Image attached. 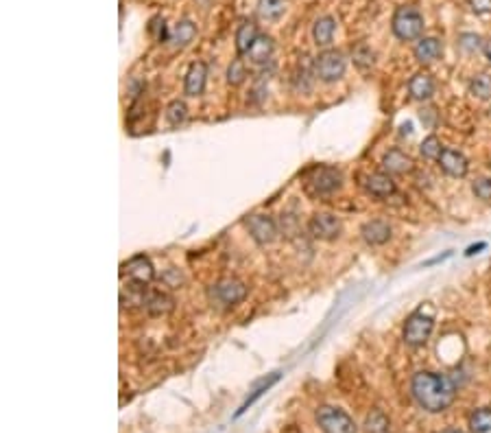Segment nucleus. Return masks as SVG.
Segmentation results:
<instances>
[{"label": "nucleus", "mask_w": 491, "mask_h": 433, "mask_svg": "<svg viewBox=\"0 0 491 433\" xmlns=\"http://www.w3.org/2000/svg\"><path fill=\"white\" fill-rule=\"evenodd\" d=\"M413 399L422 409L430 413L446 411L454 399H457V387L448 376L436 372H417L411 381Z\"/></svg>", "instance_id": "obj_1"}, {"label": "nucleus", "mask_w": 491, "mask_h": 433, "mask_svg": "<svg viewBox=\"0 0 491 433\" xmlns=\"http://www.w3.org/2000/svg\"><path fill=\"white\" fill-rule=\"evenodd\" d=\"M343 186V173L334 167H313L304 175V188L311 197H327Z\"/></svg>", "instance_id": "obj_2"}, {"label": "nucleus", "mask_w": 491, "mask_h": 433, "mask_svg": "<svg viewBox=\"0 0 491 433\" xmlns=\"http://www.w3.org/2000/svg\"><path fill=\"white\" fill-rule=\"evenodd\" d=\"M393 35L402 42H413V40H422L424 33V15L411 5L397 7L391 20Z\"/></svg>", "instance_id": "obj_3"}, {"label": "nucleus", "mask_w": 491, "mask_h": 433, "mask_svg": "<svg viewBox=\"0 0 491 433\" xmlns=\"http://www.w3.org/2000/svg\"><path fill=\"white\" fill-rule=\"evenodd\" d=\"M317 425L323 433H356V422L339 407L323 405L317 409Z\"/></svg>", "instance_id": "obj_4"}, {"label": "nucleus", "mask_w": 491, "mask_h": 433, "mask_svg": "<svg viewBox=\"0 0 491 433\" xmlns=\"http://www.w3.org/2000/svg\"><path fill=\"white\" fill-rule=\"evenodd\" d=\"M345 68H348V62H345V55L341 50H332L327 48L323 53H319V57L315 60V72L317 77L325 83L339 81L345 75Z\"/></svg>", "instance_id": "obj_5"}, {"label": "nucleus", "mask_w": 491, "mask_h": 433, "mask_svg": "<svg viewBox=\"0 0 491 433\" xmlns=\"http://www.w3.org/2000/svg\"><path fill=\"white\" fill-rule=\"evenodd\" d=\"M208 296L216 306H234V304H239V302L245 300L247 287L241 280L225 278V280H218L216 284H212Z\"/></svg>", "instance_id": "obj_6"}, {"label": "nucleus", "mask_w": 491, "mask_h": 433, "mask_svg": "<svg viewBox=\"0 0 491 433\" xmlns=\"http://www.w3.org/2000/svg\"><path fill=\"white\" fill-rule=\"evenodd\" d=\"M432 329H434L432 315H426L424 311H417L404 324V341L408 346H424L432 335Z\"/></svg>", "instance_id": "obj_7"}, {"label": "nucleus", "mask_w": 491, "mask_h": 433, "mask_svg": "<svg viewBox=\"0 0 491 433\" xmlns=\"http://www.w3.org/2000/svg\"><path fill=\"white\" fill-rule=\"evenodd\" d=\"M341 230H343L341 219L330 212H317L313 214V219L308 221V232H311V237L317 241H334L341 234Z\"/></svg>", "instance_id": "obj_8"}, {"label": "nucleus", "mask_w": 491, "mask_h": 433, "mask_svg": "<svg viewBox=\"0 0 491 433\" xmlns=\"http://www.w3.org/2000/svg\"><path fill=\"white\" fill-rule=\"evenodd\" d=\"M122 278L127 276L136 287H147L153 278H155V269H153V263L147 259V256H131L127 263H122Z\"/></svg>", "instance_id": "obj_9"}, {"label": "nucleus", "mask_w": 491, "mask_h": 433, "mask_svg": "<svg viewBox=\"0 0 491 433\" xmlns=\"http://www.w3.org/2000/svg\"><path fill=\"white\" fill-rule=\"evenodd\" d=\"M245 226H247L249 234L253 237V241L260 243V245L273 243L278 239V224L266 214H251L249 219L245 221Z\"/></svg>", "instance_id": "obj_10"}, {"label": "nucleus", "mask_w": 491, "mask_h": 433, "mask_svg": "<svg viewBox=\"0 0 491 433\" xmlns=\"http://www.w3.org/2000/svg\"><path fill=\"white\" fill-rule=\"evenodd\" d=\"M206 81H208V66L204 62H192L184 79V92L188 97H201L206 90Z\"/></svg>", "instance_id": "obj_11"}, {"label": "nucleus", "mask_w": 491, "mask_h": 433, "mask_svg": "<svg viewBox=\"0 0 491 433\" xmlns=\"http://www.w3.org/2000/svg\"><path fill=\"white\" fill-rule=\"evenodd\" d=\"M334 33H336V20L332 15H321L313 25V40L319 48L330 46L334 42Z\"/></svg>", "instance_id": "obj_12"}, {"label": "nucleus", "mask_w": 491, "mask_h": 433, "mask_svg": "<svg viewBox=\"0 0 491 433\" xmlns=\"http://www.w3.org/2000/svg\"><path fill=\"white\" fill-rule=\"evenodd\" d=\"M439 167L450 177H463L467 173V158L454 149H443L439 156Z\"/></svg>", "instance_id": "obj_13"}, {"label": "nucleus", "mask_w": 491, "mask_h": 433, "mask_svg": "<svg viewBox=\"0 0 491 433\" xmlns=\"http://www.w3.org/2000/svg\"><path fill=\"white\" fill-rule=\"evenodd\" d=\"M362 186H365V191L373 197H389L395 193V182L391 179L389 173H371L365 177Z\"/></svg>", "instance_id": "obj_14"}, {"label": "nucleus", "mask_w": 491, "mask_h": 433, "mask_svg": "<svg viewBox=\"0 0 491 433\" xmlns=\"http://www.w3.org/2000/svg\"><path fill=\"white\" fill-rule=\"evenodd\" d=\"M382 167L389 175H404L413 171V160L399 149H391L389 153H385L382 158Z\"/></svg>", "instance_id": "obj_15"}, {"label": "nucleus", "mask_w": 491, "mask_h": 433, "mask_svg": "<svg viewBox=\"0 0 491 433\" xmlns=\"http://www.w3.org/2000/svg\"><path fill=\"white\" fill-rule=\"evenodd\" d=\"M360 234L365 243L369 245H382L391 239V226L387 221H380V219H373V221H367L365 226L360 228Z\"/></svg>", "instance_id": "obj_16"}, {"label": "nucleus", "mask_w": 491, "mask_h": 433, "mask_svg": "<svg viewBox=\"0 0 491 433\" xmlns=\"http://www.w3.org/2000/svg\"><path fill=\"white\" fill-rule=\"evenodd\" d=\"M443 53V44L441 40L436 38H422L417 40V46H415V60L420 64H432L441 57Z\"/></svg>", "instance_id": "obj_17"}, {"label": "nucleus", "mask_w": 491, "mask_h": 433, "mask_svg": "<svg viewBox=\"0 0 491 433\" xmlns=\"http://www.w3.org/2000/svg\"><path fill=\"white\" fill-rule=\"evenodd\" d=\"M258 38H260L258 25L253 20H245L239 29H236V50H239V55H247L249 48Z\"/></svg>", "instance_id": "obj_18"}, {"label": "nucleus", "mask_w": 491, "mask_h": 433, "mask_svg": "<svg viewBox=\"0 0 491 433\" xmlns=\"http://www.w3.org/2000/svg\"><path fill=\"white\" fill-rule=\"evenodd\" d=\"M408 92L417 101H426L434 95V79L428 72H417V75L408 81Z\"/></svg>", "instance_id": "obj_19"}, {"label": "nucleus", "mask_w": 491, "mask_h": 433, "mask_svg": "<svg viewBox=\"0 0 491 433\" xmlns=\"http://www.w3.org/2000/svg\"><path fill=\"white\" fill-rule=\"evenodd\" d=\"M273 55V40L269 38V35H262L260 33V38L253 42V46L249 48L247 53V60L251 64H266Z\"/></svg>", "instance_id": "obj_20"}, {"label": "nucleus", "mask_w": 491, "mask_h": 433, "mask_svg": "<svg viewBox=\"0 0 491 433\" xmlns=\"http://www.w3.org/2000/svg\"><path fill=\"white\" fill-rule=\"evenodd\" d=\"M144 309H147L151 315H164L173 309V298L162 294V291H153V294H147L142 300Z\"/></svg>", "instance_id": "obj_21"}, {"label": "nucleus", "mask_w": 491, "mask_h": 433, "mask_svg": "<svg viewBox=\"0 0 491 433\" xmlns=\"http://www.w3.org/2000/svg\"><path fill=\"white\" fill-rule=\"evenodd\" d=\"M194 38H197V25H194L192 20H179V22L175 25L173 33H171L173 44L179 46V48L188 46Z\"/></svg>", "instance_id": "obj_22"}, {"label": "nucleus", "mask_w": 491, "mask_h": 433, "mask_svg": "<svg viewBox=\"0 0 491 433\" xmlns=\"http://www.w3.org/2000/svg\"><path fill=\"white\" fill-rule=\"evenodd\" d=\"M286 11V0H258V15L262 20H280Z\"/></svg>", "instance_id": "obj_23"}, {"label": "nucleus", "mask_w": 491, "mask_h": 433, "mask_svg": "<svg viewBox=\"0 0 491 433\" xmlns=\"http://www.w3.org/2000/svg\"><path fill=\"white\" fill-rule=\"evenodd\" d=\"M471 433H491V409H476L469 416Z\"/></svg>", "instance_id": "obj_24"}, {"label": "nucleus", "mask_w": 491, "mask_h": 433, "mask_svg": "<svg viewBox=\"0 0 491 433\" xmlns=\"http://www.w3.org/2000/svg\"><path fill=\"white\" fill-rule=\"evenodd\" d=\"M469 92L478 97V99H491V75L489 72H483V75L474 77L469 83Z\"/></svg>", "instance_id": "obj_25"}, {"label": "nucleus", "mask_w": 491, "mask_h": 433, "mask_svg": "<svg viewBox=\"0 0 491 433\" xmlns=\"http://www.w3.org/2000/svg\"><path fill=\"white\" fill-rule=\"evenodd\" d=\"M188 118V107L184 101H171L169 107H166V121L173 125V128H177V125H181Z\"/></svg>", "instance_id": "obj_26"}, {"label": "nucleus", "mask_w": 491, "mask_h": 433, "mask_svg": "<svg viewBox=\"0 0 491 433\" xmlns=\"http://www.w3.org/2000/svg\"><path fill=\"white\" fill-rule=\"evenodd\" d=\"M247 79V66L243 60H234L227 68V83L229 85H241Z\"/></svg>", "instance_id": "obj_27"}, {"label": "nucleus", "mask_w": 491, "mask_h": 433, "mask_svg": "<svg viewBox=\"0 0 491 433\" xmlns=\"http://www.w3.org/2000/svg\"><path fill=\"white\" fill-rule=\"evenodd\" d=\"M352 60H354V64L360 66V68H369V66H373V50H371L367 44H358V46L352 50Z\"/></svg>", "instance_id": "obj_28"}, {"label": "nucleus", "mask_w": 491, "mask_h": 433, "mask_svg": "<svg viewBox=\"0 0 491 433\" xmlns=\"http://www.w3.org/2000/svg\"><path fill=\"white\" fill-rule=\"evenodd\" d=\"M420 151H422V156L424 158H428V160H439V156H441V140L436 138V136H428L424 142H422V147H420Z\"/></svg>", "instance_id": "obj_29"}, {"label": "nucleus", "mask_w": 491, "mask_h": 433, "mask_svg": "<svg viewBox=\"0 0 491 433\" xmlns=\"http://www.w3.org/2000/svg\"><path fill=\"white\" fill-rule=\"evenodd\" d=\"M387 427H389V420L382 411H373L371 416L367 418V431L369 433H385Z\"/></svg>", "instance_id": "obj_30"}, {"label": "nucleus", "mask_w": 491, "mask_h": 433, "mask_svg": "<svg viewBox=\"0 0 491 433\" xmlns=\"http://www.w3.org/2000/svg\"><path fill=\"white\" fill-rule=\"evenodd\" d=\"M471 191H474V195L478 197V200H483V202H491V179H489V177H481V179H476V182L471 184Z\"/></svg>", "instance_id": "obj_31"}, {"label": "nucleus", "mask_w": 491, "mask_h": 433, "mask_svg": "<svg viewBox=\"0 0 491 433\" xmlns=\"http://www.w3.org/2000/svg\"><path fill=\"white\" fill-rule=\"evenodd\" d=\"M459 46L463 48V50H467V53H474V50H478L483 44H481V38L476 33H463L461 38H459Z\"/></svg>", "instance_id": "obj_32"}, {"label": "nucleus", "mask_w": 491, "mask_h": 433, "mask_svg": "<svg viewBox=\"0 0 491 433\" xmlns=\"http://www.w3.org/2000/svg\"><path fill=\"white\" fill-rule=\"evenodd\" d=\"M469 9L476 15H489L491 13V0H469Z\"/></svg>", "instance_id": "obj_33"}, {"label": "nucleus", "mask_w": 491, "mask_h": 433, "mask_svg": "<svg viewBox=\"0 0 491 433\" xmlns=\"http://www.w3.org/2000/svg\"><path fill=\"white\" fill-rule=\"evenodd\" d=\"M483 247H485V243H478V245H474V247H469V249H467V256L476 254V249H483Z\"/></svg>", "instance_id": "obj_34"}, {"label": "nucleus", "mask_w": 491, "mask_h": 433, "mask_svg": "<svg viewBox=\"0 0 491 433\" xmlns=\"http://www.w3.org/2000/svg\"><path fill=\"white\" fill-rule=\"evenodd\" d=\"M483 46H485V53H487V57H489V62H491V42H485Z\"/></svg>", "instance_id": "obj_35"}, {"label": "nucleus", "mask_w": 491, "mask_h": 433, "mask_svg": "<svg viewBox=\"0 0 491 433\" xmlns=\"http://www.w3.org/2000/svg\"><path fill=\"white\" fill-rule=\"evenodd\" d=\"M441 433H463V431H459V429H443Z\"/></svg>", "instance_id": "obj_36"}]
</instances>
